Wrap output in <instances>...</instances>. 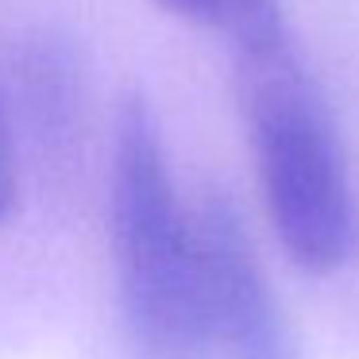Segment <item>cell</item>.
Segmentation results:
<instances>
[{
    "mask_svg": "<svg viewBox=\"0 0 359 359\" xmlns=\"http://www.w3.org/2000/svg\"><path fill=\"white\" fill-rule=\"evenodd\" d=\"M158 4L197 27L220 32L224 39H232L236 50L286 35L278 0H158Z\"/></svg>",
    "mask_w": 359,
    "mask_h": 359,
    "instance_id": "5b68a950",
    "label": "cell"
},
{
    "mask_svg": "<svg viewBox=\"0 0 359 359\" xmlns=\"http://www.w3.org/2000/svg\"><path fill=\"white\" fill-rule=\"evenodd\" d=\"M236 104L278 248L305 274H340L359 255V194L325 89L290 35L236 50Z\"/></svg>",
    "mask_w": 359,
    "mask_h": 359,
    "instance_id": "6da1fadb",
    "label": "cell"
},
{
    "mask_svg": "<svg viewBox=\"0 0 359 359\" xmlns=\"http://www.w3.org/2000/svg\"><path fill=\"white\" fill-rule=\"evenodd\" d=\"M197 224L205 248L212 359H302L278 290L240 209L224 194L209 189L197 201Z\"/></svg>",
    "mask_w": 359,
    "mask_h": 359,
    "instance_id": "3957f363",
    "label": "cell"
},
{
    "mask_svg": "<svg viewBox=\"0 0 359 359\" xmlns=\"http://www.w3.org/2000/svg\"><path fill=\"white\" fill-rule=\"evenodd\" d=\"M24 86L39 135L47 143H70L78 120V89H74L78 78L70 74L66 50H58L55 43H39L35 50H27Z\"/></svg>",
    "mask_w": 359,
    "mask_h": 359,
    "instance_id": "277c9868",
    "label": "cell"
},
{
    "mask_svg": "<svg viewBox=\"0 0 359 359\" xmlns=\"http://www.w3.org/2000/svg\"><path fill=\"white\" fill-rule=\"evenodd\" d=\"M109 248L120 325L140 359H212L197 205L182 197L158 116L124 97L109 158Z\"/></svg>",
    "mask_w": 359,
    "mask_h": 359,
    "instance_id": "7a4b0ae2",
    "label": "cell"
},
{
    "mask_svg": "<svg viewBox=\"0 0 359 359\" xmlns=\"http://www.w3.org/2000/svg\"><path fill=\"white\" fill-rule=\"evenodd\" d=\"M20 197H24L20 155H16V140H12L8 112H4V104H0V224L20 212Z\"/></svg>",
    "mask_w": 359,
    "mask_h": 359,
    "instance_id": "8992f818",
    "label": "cell"
}]
</instances>
